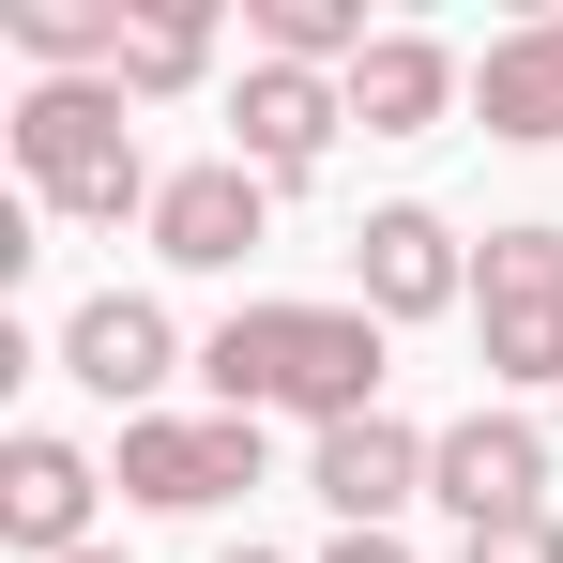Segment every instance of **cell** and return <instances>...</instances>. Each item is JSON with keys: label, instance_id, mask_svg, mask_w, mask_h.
Segmentation results:
<instances>
[{"label": "cell", "instance_id": "1", "mask_svg": "<svg viewBox=\"0 0 563 563\" xmlns=\"http://www.w3.org/2000/svg\"><path fill=\"white\" fill-rule=\"evenodd\" d=\"M198 380L213 411H305V427H366L380 411V320L366 305H229L198 335Z\"/></svg>", "mask_w": 563, "mask_h": 563}, {"label": "cell", "instance_id": "2", "mask_svg": "<svg viewBox=\"0 0 563 563\" xmlns=\"http://www.w3.org/2000/svg\"><path fill=\"white\" fill-rule=\"evenodd\" d=\"M0 137H15V184L46 198L62 229H122V213L153 229V198H168V168H153L137 122H122V77H31Z\"/></svg>", "mask_w": 563, "mask_h": 563}, {"label": "cell", "instance_id": "3", "mask_svg": "<svg viewBox=\"0 0 563 563\" xmlns=\"http://www.w3.org/2000/svg\"><path fill=\"white\" fill-rule=\"evenodd\" d=\"M472 351H487L503 411L563 380V229H487L472 244Z\"/></svg>", "mask_w": 563, "mask_h": 563}, {"label": "cell", "instance_id": "4", "mask_svg": "<svg viewBox=\"0 0 563 563\" xmlns=\"http://www.w3.org/2000/svg\"><path fill=\"white\" fill-rule=\"evenodd\" d=\"M427 503H442L457 533L549 518V427H533V411H503V396H472L457 427H427Z\"/></svg>", "mask_w": 563, "mask_h": 563}, {"label": "cell", "instance_id": "5", "mask_svg": "<svg viewBox=\"0 0 563 563\" xmlns=\"http://www.w3.org/2000/svg\"><path fill=\"white\" fill-rule=\"evenodd\" d=\"M107 487L153 503V518H213L229 487H260V427L244 411H153V427H122Z\"/></svg>", "mask_w": 563, "mask_h": 563}, {"label": "cell", "instance_id": "6", "mask_svg": "<svg viewBox=\"0 0 563 563\" xmlns=\"http://www.w3.org/2000/svg\"><path fill=\"white\" fill-rule=\"evenodd\" d=\"M184 366H198V351H184V320H168L153 289H92V305L62 320V380H77V396H107L122 427H153V396H168Z\"/></svg>", "mask_w": 563, "mask_h": 563}, {"label": "cell", "instance_id": "7", "mask_svg": "<svg viewBox=\"0 0 563 563\" xmlns=\"http://www.w3.org/2000/svg\"><path fill=\"white\" fill-rule=\"evenodd\" d=\"M351 305H366L380 335H396V320H442V305H472V244L427 198H380L366 229H351Z\"/></svg>", "mask_w": 563, "mask_h": 563}, {"label": "cell", "instance_id": "8", "mask_svg": "<svg viewBox=\"0 0 563 563\" xmlns=\"http://www.w3.org/2000/svg\"><path fill=\"white\" fill-rule=\"evenodd\" d=\"M260 244H275V184H260L244 153L168 168V198H153V260H168V275H244Z\"/></svg>", "mask_w": 563, "mask_h": 563}, {"label": "cell", "instance_id": "9", "mask_svg": "<svg viewBox=\"0 0 563 563\" xmlns=\"http://www.w3.org/2000/svg\"><path fill=\"white\" fill-rule=\"evenodd\" d=\"M335 122H351V77H305V62H244L229 77V153L260 184H305L335 153Z\"/></svg>", "mask_w": 563, "mask_h": 563}, {"label": "cell", "instance_id": "10", "mask_svg": "<svg viewBox=\"0 0 563 563\" xmlns=\"http://www.w3.org/2000/svg\"><path fill=\"white\" fill-rule=\"evenodd\" d=\"M92 503H107V472L77 457L62 427H15V442H0V533H15L31 563H77V549H92Z\"/></svg>", "mask_w": 563, "mask_h": 563}, {"label": "cell", "instance_id": "11", "mask_svg": "<svg viewBox=\"0 0 563 563\" xmlns=\"http://www.w3.org/2000/svg\"><path fill=\"white\" fill-rule=\"evenodd\" d=\"M305 487L335 503V533H396V503H427V427H396V411L320 427L305 442Z\"/></svg>", "mask_w": 563, "mask_h": 563}, {"label": "cell", "instance_id": "12", "mask_svg": "<svg viewBox=\"0 0 563 563\" xmlns=\"http://www.w3.org/2000/svg\"><path fill=\"white\" fill-rule=\"evenodd\" d=\"M472 122H487L503 153H563V15L487 31V62H472Z\"/></svg>", "mask_w": 563, "mask_h": 563}, {"label": "cell", "instance_id": "13", "mask_svg": "<svg viewBox=\"0 0 563 563\" xmlns=\"http://www.w3.org/2000/svg\"><path fill=\"white\" fill-rule=\"evenodd\" d=\"M457 107H472V62L442 31H380L366 62H351V122H366V137H442Z\"/></svg>", "mask_w": 563, "mask_h": 563}, {"label": "cell", "instance_id": "14", "mask_svg": "<svg viewBox=\"0 0 563 563\" xmlns=\"http://www.w3.org/2000/svg\"><path fill=\"white\" fill-rule=\"evenodd\" d=\"M380 31L366 0H244V62H305V77H351Z\"/></svg>", "mask_w": 563, "mask_h": 563}, {"label": "cell", "instance_id": "15", "mask_svg": "<svg viewBox=\"0 0 563 563\" xmlns=\"http://www.w3.org/2000/svg\"><path fill=\"white\" fill-rule=\"evenodd\" d=\"M213 77V0H153V15H122V107H168Z\"/></svg>", "mask_w": 563, "mask_h": 563}, {"label": "cell", "instance_id": "16", "mask_svg": "<svg viewBox=\"0 0 563 563\" xmlns=\"http://www.w3.org/2000/svg\"><path fill=\"white\" fill-rule=\"evenodd\" d=\"M0 31L31 46V77H122V0H15Z\"/></svg>", "mask_w": 563, "mask_h": 563}, {"label": "cell", "instance_id": "17", "mask_svg": "<svg viewBox=\"0 0 563 563\" xmlns=\"http://www.w3.org/2000/svg\"><path fill=\"white\" fill-rule=\"evenodd\" d=\"M457 563H563V518H503V533H457Z\"/></svg>", "mask_w": 563, "mask_h": 563}, {"label": "cell", "instance_id": "18", "mask_svg": "<svg viewBox=\"0 0 563 563\" xmlns=\"http://www.w3.org/2000/svg\"><path fill=\"white\" fill-rule=\"evenodd\" d=\"M320 563H411V549H396V533H335Z\"/></svg>", "mask_w": 563, "mask_h": 563}, {"label": "cell", "instance_id": "19", "mask_svg": "<svg viewBox=\"0 0 563 563\" xmlns=\"http://www.w3.org/2000/svg\"><path fill=\"white\" fill-rule=\"evenodd\" d=\"M229 563H289V549H229Z\"/></svg>", "mask_w": 563, "mask_h": 563}, {"label": "cell", "instance_id": "20", "mask_svg": "<svg viewBox=\"0 0 563 563\" xmlns=\"http://www.w3.org/2000/svg\"><path fill=\"white\" fill-rule=\"evenodd\" d=\"M77 563H122V549H77Z\"/></svg>", "mask_w": 563, "mask_h": 563}]
</instances>
